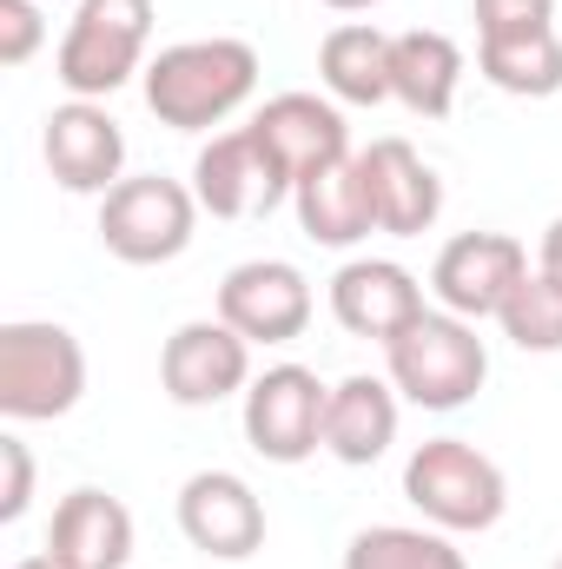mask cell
Masks as SVG:
<instances>
[{
	"label": "cell",
	"instance_id": "obj_7",
	"mask_svg": "<svg viewBox=\"0 0 562 569\" xmlns=\"http://www.w3.org/2000/svg\"><path fill=\"white\" fill-rule=\"evenodd\" d=\"M324 405H331V385H318V371L304 365H265L252 385H245V443L265 457V463H304L324 450Z\"/></svg>",
	"mask_w": 562,
	"mask_h": 569
},
{
	"label": "cell",
	"instance_id": "obj_16",
	"mask_svg": "<svg viewBox=\"0 0 562 569\" xmlns=\"http://www.w3.org/2000/svg\"><path fill=\"white\" fill-rule=\"evenodd\" d=\"M358 166H364V186H371L378 232L423 239L443 219V179H436V166L411 140H371L358 152Z\"/></svg>",
	"mask_w": 562,
	"mask_h": 569
},
{
	"label": "cell",
	"instance_id": "obj_6",
	"mask_svg": "<svg viewBox=\"0 0 562 569\" xmlns=\"http://www.w3.org/2000/svg\"><path fill=\"white\" fill-rule=\"evenodd\" d=\"M199 232V192L165 179V172H133L100 199V246L120 266H172Z\"/></svg>",
	"mask_w": 562,
	"mask_h": 569
},
{
	"label": "cell",
	"instance_id": "obj_14",
	"mask_svg": "<svg viewBox=\"0 0 562 569\" xmlns=\"http://www.w3.org/2000/svg\"><path fill=\"white\" fill-rule=\"evenodd\" d=\"M252 133L265 140L272 166L291 179V192H298V179L351 159V127H344L338 100H318V93H279V100H265L252 113Z\"/></svg>",
	"mask_w": 562,
	"mask_h": 569
},
{
	"label": "cell",
	"instance_id": "obj_18",
	"mask_svg": "<svg viewBox=\"0 0 562 569\" xmlns=\"http://www.w3.org/2000/svg\"><path fill=\"white\" fill-rule=\"evenodd\" d=\"M398 418H404V398L391 378H371V371H351L331 385V405H324V450L351 470H371L391 443H398Z\"/></svg>",
	"mask_w": 562,
	"mask_h": 569
},
{
	"label": "cell",
	"instance_id": "obj_25",
	"mask_svg": "<svg viewBox=\"0 0 562 569\" xmlns=\"http://www.w3.org/2000/svg\"><path fill=\"white\" fill-rule=\"evenodd\" d=\"M47 40V13L33 0H0V67H27Z\"/></svg>",
	"mask_w": 562,
	"mask_h": 569
},
{
	"label": "cell",
	"instance_id": "obj_29",
	"mask_svg": "<svg viewBox=\"0 0 562 569\" xmlns=\"http://www.w3.org/2000/svg\"><path fill=\"white\" fill-rule=\"evenodd\" d=\"M331 13H371V7H384V0H324Z\"/></svg>",
	"mask_w": 562,
	"mask_h": 569
},
{
	"label": "cell",
	"instance_id": "obj_10",
	"mask_svg": "<svg viewBox=\"0 0 562 569\" xmlns=\"http://www.w3.org/2000/svg\"><path fill=\"white\" fill-rule=\"evenodd\" d=\"M530 279V246L510 232H456L436 266H430V298L470 325L496 318L510 305V291Z\"/></svg>",
	"mask_w": 562,
	"mask_h": 569
},
{
	"label": "cell",
	"instance_id": "obj_19",
	"mask_svg": "<svg viewBox=\"0 0 562 569\" xmlns=\"http://www.w3.org/2000/svg\"><path fill=\"white\" fill-rule=\"evenodd\" d=\"M291 206H298L304 239L324 246V252H351V246H364L378 232V212H371V186H364L358 152L338 159V166H324V172H311V179H298Z\"/></svg>",
	"mask_w": 562,
	"mask_h": 569
},
{
	"label": "cell",
	"instance_id": "obj_13",
	"mask_svg": "<svg viewBox=\"0 0 562 569\" xmlns=\"http://www.w3.org/2000/svg\"><path fill=\"white\" fill-rule=\"evenodd\" d=\"M318 298L311 279L291 259H245L219 279V318L245 338V345H291L304 338Z\"/></svg>",
	"mask_w": 562,
	"mask_h": 569
},
{
	"label": "cell",
	"instance_id": "obj_1",
	"mask_svg": "<svg viewBox=\"0 0 562 569\" xmlns=\"http://www.w3.org/2000/svg\"><path fill=\"white\" fill-rule=\"evenodd\" d=\"M140 87H145V107H152L159 127H172V133H212V127H225L259 93V47L232 40V33L159 47L145 60Z\"/></svg>",
	"mask_w": 562,
	"mask_h": 569
},
{
	"label": "cell",
	"instance_id": "obj_21",
	"mask_svg": "<svg viewBox=\"0 0 562 569\" xmlns=\"http://www.w3.org/2000/svg\"><path fill=\"white\" fill-rule=\"evenodd\" d=\"M318 80L338 107H384L391 100V33L371 20H344L318 47Z\"/></svg>",
	"mask_w": 562,
	"mask_h": 569
},
{
	"label": "cell",
	"instance_id": "obj_28",
	"mask_svg": "<svg viewBox=\"0 0 562 569\" xmlns=\"http://www.w3.org/2000/svg\"><path fill=\"white\" fill-rule=\"evenodd\" d=\"M536 272H550V279H562V212L543 226V246H536Z\"/></svg>",
	"mask_w": 562,
	"mask_h": 569
},
{
	"label": "cell",
	"instance_id": "obj_24",
	"mask_svg": "<svg viewBox=\"0 0 562 569\" xmlns=\"http://www.w3.org/2000/svg\"><path fill=\"white\" fill-rule=\"evenodd\" d=\"M496 325H503V338L516 351H536V358L562 351V279L530 272V279L510 291V305L496 311Z\"/></svg>",
	"mask_w": 562,
	"mask_h": 569
},
{
	"label": "cell",
	"instance_id": "obj_15",
	"mask_svg": "<svg viewBox=\"0 0 562 569\" xmlns=\"http://www.w3.org/2000/svg\"><path fill=\"white\" fill-rule=\"evenodd\" d=\"M423 284L411 266L398 259H344L338 279H331V318L351 331V338H371V345H391L411 318H423Z\"/></svg>",
	"mask_w": 562,
	"mask_h": 569
},
{
	"label": "cell",
	"instance_id": "obj_31",
	"mask_svg": "<svg viewBox=\"0 0 562 569\" xmlns=\"http://www.w3.org/2000/svg\"><path fill=\"white\" fill-rule=\"evenodd\" d=\"M556 569H562V557H556Z\"/></svg>",
	"mask_w": 562,
	"mask_h": 569
},
{
	"label": "cell",
	"instance_id": "obj_5",
	"mask_svg": "<svg viewBox=\"0 0 562 569\" xmlns=\"http://www.w3.org/2000/svg\"><path fill=\"white\" fill-rule=\"evenodd\" d=\"M152 20V0H80L53 53V80L67 87V100H113L133 73H145Z\"/></svg>",
	"mask_w": 562,
	"mask_h": 569
},
{
	"label": "cell",
	"instance_id": "obj_17",
	"mask_svg": "<svg viewBox=\"0 0 562 569\" xmlns=\"http://www.w3.org/2000/svg\"><path fill=\"white\" fill-rule=\"evenodd\" d=\"M47 557L67 569H127L133 563V510L100 483L67 490L47 523Z\"/></svg>",
	"mask_w": 562,
	"mask_h": 569
},
{
	"label": "cell",
	"instance_id": "obj_23",
	"mask_svg": "<svg viewBox=\"0 0 562 569\" xmlns=\"http://www.w3.org/2000/svg\"><path fill=\"white\" fill-rule=\"evenodd\" d=\"M344 569H470L450 530L430 523H371L344 543Z\"/></svg>",
	"mask_w": 562,
	"mask_h": 569
},
{
	"label": "cell",
	"instance_id": "obj_30",
	"mask_svg": "<svg viewBox=\"0 0 562 569\" xmlns=\"http://www.w3.org/2000/svg\"><path fill=\"white\" fill-rule=\"evenodd\" d=\"M13 569H67V563H53V557L40 550V557H20V563H13Z\"/></svg>",
	"mask_w": 562,
	"mask_h": 569
},
{
	"label": "cell",
	"instance_id": "obj_2",
	"mask_svg": "<svg viewBox=\"0 0 562 569\" xmlns=\"http://www.w3.org/2000/svg\"><path fill=\"white\" fill-rule=\"evenodd\" d=\"M384 378L398 385L404 405L418 411H463L490 385V345L476 338L470 318L430 305L384 345Z\"/></svg>",
	"mask_w": 562,
	"mask_h": 569
},
{
	"label": "cell",
	"instance_id": "obj_20",
	"mask_svg": "<svg viewBox=\"0 0 562 569\" xmlns=\"http://www.w3.org/2000/svg\"><path fill=\"white\" fill-rule=\"evenodd\" d=\"M463 87V47L436 27L391 33V100L411 107L418 120H450Z\"/></svg>",
	"mask_w": 562,
	"mask_h": 569
},
{
	"label": "cell",
	"instance_id": "obj_8",
	"mask_svg": "<svg viewBox=\"0 0 562 569\" xmlns=\"http://www.w3.org/2000/svg\"><path fill=\"white\" fill-rule=\"evenodd\" d=\"M159 385L179 411H212L225 398H245L252 385V345L212 311V318H185L165 345H159Z\"/></svg>",
	"mask_w": 562,
	"mask_h": 569
},
{
	"label": "cell",
	"instance_id": "obj_4",
	"mask_svg": "<svg viewBox=\"0 0 562 569\" xmlns=\"http://www.w3.org/2000/svg\"><path fill=\"white\" fill-rule=\"evenodd\" d=\"M87 398V351L53 318L0 325V418L7 425H53Z\"/></svg>",
	"mask_w": 562,
	"mask_h": 569
},
{
	"label": "cell",
	"instance_id": "obj_3",
	"mask_svg": "<svg viewBox=\"0 0 562 569\" xmlns=\"http://www.w3.org/2000/svg\"><path fill=\"white\" fill-rule=\"evenodd\" d=\"M404 503L418 510L430 530L476 537V530L503 523L510 477L470 437H423L418 450H411V463H404Z\"/></svg>",
	"mask_w": 562,
	"mask_h": 569
},
{
	"label": "cell",
	"instance_id": "obj_12",
	"mask_svg": "<svg viewBox=\"0 0 562 569\" xmlns=\"http://www.w3.org/2000/svg\"><path fill=\"white\" fill-rule=\"evenodd\" d=\"M40 159H47V172H53L60 192L107 199V192L127 179V133H120V120L107 113V100H67V107L47 113Z\"/></svg>",
	"mask_w": 562,
	"mask_h": 569
},
{
	"label": "cell",
	"instance_id": "obj_27",
	"mask_svg": "<svg viewBox=\"0 0 562 569\" xmlns=\"http://www.w3.org/2000/svg\"><path fill=\"white\" fill-rule=\"evenodd\" d=\"M536 27H556V0H476V40L536 33Z\"/></svg>",
	"mask_w": 562,
	"mask_h": 569
},
{
	"label": "cell",
	"instance_id": "obj_26",
	"mask_svg": "<svg viewBox=\"0 0 562 569\" xmlns=\"http://www.w3.org/2000/svg\"><path fill=\"white\" fill-rule=\"evenodd\" d=\"M33 503V450L7 430L0 437V523H20Z\"/></svg>",
	"mask_w": 562,
	"mask_h": 569
},
{
	"label": "cell",
	"instance_id": "obj_11",
	"mask_svg": "<svg viewBox=\"0 0 562 569\" xmlns=\"http://www.w3.org/2000/svg\"><path fill=\"white\" fill-rule=\"evenodd\" d=\"M179 537L212 563H245L265 550V503L239 470H192L179 483Z\"/></svg>",
	"mask_w": 562,
	"mask_h": 569
},
{
	"label": "cell",
	"instance_id": "obj_22",
	"mask_svg": "<svg viewBox=\"0 0 562 569\" xmlns=\"http://www.w3.org/2000/svg\"><path fill=\"white\" fill-rule=\"evenodd\" d=\"M476 73L496 93H510V100H556L562 93V27L476 40Z\"/></svg>",
	"mask_w": 562,
	"mask_h": 569
},
{
	"label": "cell",
	"instance_id": "obj_9",
	"mask_svg": "<svg viewBox=\"0 0 562 569\" xmlns=\"http://www.w3.org/2000/svg\"><path fill=\"white\" fill-rule=\"evenodd\" d=\"M192 192H199V212H212V219H265V212H279L284 199H291V179L272 166L265 140L245 120V127L212 133V140L199 146Z\"/></svg>",
	"mask_w": 562,
	"mask_h": 569
}]
</instances>
